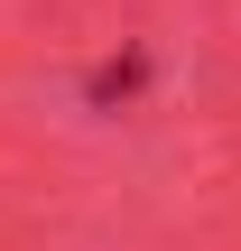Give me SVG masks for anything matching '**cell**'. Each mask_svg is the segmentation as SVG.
Wrapping results in <instances>:
<instances>
[{
	"label": "cell",
	"mask_w": 241,
	"mask_h": 251,
	"mask_svg": "<svg viewBox=\"0 0 241 251\" xmlns=\"http://www.w3.org/2000/svg\"><path fill=\"white\" fill-rule=\"evenodd\" d=\"M139 75H149V56H121V65H102V75H93V102H111V93H139Z\"/></svg>",
	"instance_id": "obj_1"
}]
</instances>
